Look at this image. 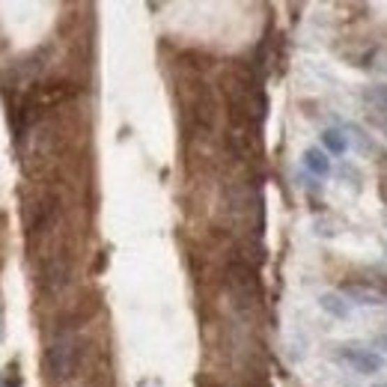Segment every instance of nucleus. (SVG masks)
I'll return each mask as SVG.
<instances>
[{
	"label": "nucleus",
	"instance_id": "11",
	"mask_svg": "<svg viewBox=\"0 0 387 387\" xmlns=\"http://www.w3.org/2000/svg\"><path fill=\"white\" fill-rule=\"evenodd\" d=\"M372 387H387V384H372Z\"/></svg>",
	"mask_w": 387,
	"mask_h": 387
},
{
	"label": "nucleus",
	"instance_id": "8",
	"mask_svg": "<svg viewBox=\"0 0 387 387\" xmlns=\"http://www.w3.org/2000/svg\"><path fill=\"white\" fill-rule=\"evenodd\" d=\"M346 140H349V143H355V146H358L361 152H367V155H370V152H375L372 137H370L361 126H355V123H349V126H346Z\"/></svg>",
	"mask_w": 387,
	"mask_h": 387
},
{
	"label": "nucleus",
	"instance_id": "7",
	"mask_svg": "<svg viewBox=\"0 0 387 387\" xmlns=\"http://www.w3.org/2000/svg\"><path fill=\"white\" fill-rule=\"evenodd\" d=\"M319 140H322V149L328 155H346V149H349V140L340 128H325L322 135H319Z\"/></svg>",
	"mask_w": 387,
	"mask_h": 387
},
{
	"label": "nucleus",
	"instance_id": "3",
	"mask_svg": "<svg viewBox=\"0 0 387 387\" xmlns=\"http://www.w3.org/2000/svg\"><path fill=\"white\" fill-rule=\"evenodd\" d=\"M337 361L346 363L358 375H375L384 370V355L375 351L372 346H363V342H342L337 349Z\"/></svg>",
	"mask_w": 387,
	"mask_h": 387
},
{
	"label": "nucleus",
	"instance_id": "6",
	"mask_svg": "<svg viewBox=\"0 0 387 387\" xmlns=\"http://www.w3.org/2000/svg\"><path fill=\"white\" fill-rule=\"evenodd\" d=\"M319 307H322L328 316L340 319V322H346V319L351 316L349 301H346V298H342L340 292H325V295H319Z\"/></svg>",
	"mask_w": 387,
	"mask_h": 387
},
{
	"label": "nucleus",
	"instance_id": "1",
	"mask_svg": "<svg viewBox=\"0 0 387 387\" xmlns=\"http://www.w3.org/2000/svg\"><path fill=\"white\" fill-rule=\"evenodd\" d=\"M84 358V342L81 337L72 331V325H63L57 334L51 337L48 349H45V372L51 381H69L75 379L77 367Z\"/></svg>",
	"mask_w": 387,
	"mask_h": 387
},
{
	"label": "nucleus",
	"instance_id": "9",
	"mask_svg": "<svg viewBox=\"0 0 387 387\" xmlns=\"http://www.w3.org/2000/svg\"><path fill=\"white\" fill-rule=\"evenodd\" d=\"M367 102H372L375 107L387 114V86H375V90H367Z\"/></svg>",
	"mask_w": 387,
	"mask_h": 387
},
{
	"label": "nucleus",
	"instance_id": "5",
	"mask_svg": "<svg viewBox=\"0 0 387 387\" xmlns=\"http://www.w3.org/2000/svg\"><path fill=\"white\" fill-rule=\"evenodd\" d=\"M304 167L319 176V179H325V176H331V158H328V152L322 146H310L304 149Z\"/></svg>",
	"mask_w": 387,
	"mask_h": 387
},
{
	"label": "nucleus",
	"instance_id": "10",
	"mask_svg": "<svg viewBox=\"0 0 387 387\" xmlns=\"http://www.w3.org/2000/svg\"><path fill=\"white\" fill-rule=\"evenodd\" d=\"M379 349H387V328H384L381 334H379Z\"/></svg>",
	"mask_w": 387,
	"mask_h": 387
},
{
	"label": "nucleus",
	"instance_id": "2",
	"mask_svg": "<svg viewBox=\"0 0 387 387\" xmlns=\"http://www.w3.org/2000/svg\"><path fill=\"white\" fill-rule=\"evenodd\" d=\"M72 278V257L69 248H63L57 253H51L48 259H42L39 265V289L45 295H60Z\"/></svg>",
	"mask_w": 387,
	"mask_h": 387
},
{
	"label": "nucleus",
	"instance_id": "4",
	"mask_svg": "<svg viewBox=\"0 0 387 387\" xmlns=\"http://www.w3.org/2000/svg\"><path fill=\"white\" fill-rule=\"evenodd\" d=\"M340 295L346 301H355L363 307H381L387 304V286L370 278H349L340 283Z\"/></svg>",
	"mask_w": 387,
	"mask_h": 387
}]
</instances>
